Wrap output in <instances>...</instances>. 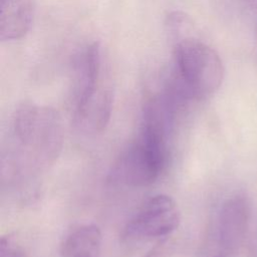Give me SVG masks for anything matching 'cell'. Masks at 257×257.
<instances>
[{
    "label": "cell",
    "mask_w": 257,
    "mask_h": 257,
    "mask_svg": "<svg viewBox=\"0 0 257 257\" xmlns=\"http://www.w3.org/2000/svg\"><path fill=\"white\" fill-rule=\"evenodd\" d=\"M250 216V207L244 195H234L222 204L218 216V239L225 257L234 253L243 243Z\"/></svg>",
    "instance_id": "5"
},
{
    "label": "cell",
    "mask_w": 257,
    "mask_h": 257,
    "mask_svg": "<svg viewBox=\"0 0 257 257\" xmlns=\"http://www.w3.org/2000/svg\"><path fill=\"white\" fill-rule=\"evenodd\" d=\"M175 69L170 79L186 100H201L221 86L224 66L219 54L209 45L189 35L174 41Z\"/></svg>",
    "instance_id": "2"
},
{
    "label": "cell",
    "mask_w": 257,
    "mask_h": 257,
    "mask_svg": "<svg viewBox=\"0 0 257 257\" xmlns=\"http://www.w3.org/2000/svg\"><path fill=\"white\" fill-rule=\"evenodd\" d=\"M33 14V0H0V39L9 41L25 36Z\"/></svg>",
    "instance_id": "7"
},
{
    "label": "cell",
    "mask_w": 257,
    "mask_h": 257,
    "mask_svg": "<svg viewBox=\"0 0 257 257\" xmlns=\"http://www.w3.org/2000/svg\"><path fill=\"white\" fill-rule=\"evenodd\" d=\"M167 158V139L142 130L113 163L108 174L110 182L139 188L153 184L162 173Z\"/></svg>",
    "instance_id": "3"
},
{
    "label": "cell",
    "mask_w": 257,
    "mask_h": 257,
    "mask_svg": "<svg viewBox=\"0 0 257 257\" xmlns=\"http://www.w3.org/2000/svg\"><path fill=\"white\" fill-rule=\"evenodd\" d=\"M166 253H167V244L165 241H160L144 257H166Z\"/></svg>",
    "instance_id": "10"
},
{
    "label": "cell",
    "mask_w": 257,
    "mask_h": 257,
    "mask_svg": "<svg viewBox=\"0 0 257 257\" xmlns=\"http://www.w3.org/2000/svg\"><path fill=\"white\" fill-rule=\"evenodd\" d=\"M62 143L61 120L54 109L22 104L12 117L2 151V182L15 187L30 185L54 163Z\"/></svg>",
    "instance_id": "1"
},
{
    "label": "cell",
    "mask_w": 257,
    "mask_h": 257,
    "mask_svg": "<svg viewBox=\"0 0 257 257\" xmlns=\"http://www.w3.org/2000/svg\"><path fill=\"white\" fill-rule=\"evenodd\" d=\"M181 222L180 210L173 198L156 195L150 198L130 219L123 229L128 240H143L167 237Z\"/></svg>",
    "instance_id": "4"
},
{
    "label": "cell",
    "mask_w": 257,
    "mask_h": 257,
    "mask_svg": "<svg viewBox=\"0 0 257 257\" xmlns=\"http://www.w3.org/2000/svg\"><path fill=\"white\" fill-rule=\"evenodd\" d=\"M218 257H223V256H218Z\"/></svg>",
    "instance_id": "11"
},
{
    "label": "cell",
    "mask_w": 257,
    "mask_h": 257,
    "mask_svg": "<svg viewBox=\"0 0 257 257\" xmlns=\"http://www.w3.org/2000/svg\"><path fill=\"white\" fill-rule=\"evenodd\" d=\"M111 108L112 91L104 80L92 92L74 101V124L85 133H99L106 126Z\"/></svg>",
    "instance_id": "6"
},
{
    "label": "cell",
    "mask_w": 257,
    "mask_h": 257,
    "mask_svg": "<svg viewBox=\"0 0 257 257\" xmlns=\"http://www.w3.org/2000/svg\"><path fill=\"white\" fill-rule=\"evenodd\" d=\"M62 257H103L102 235L94 224L75 228L61 244Z\"/></svg>",
    "instance_id": "8"
},
{
    "label": "cell",
    "mask_w": 257,
    "mask_h": 257,
    "mask_svg": "<svg viewBox=\"0 0 257 257\" xmlns=\"http://www.w3.org/2000/svg\"><path fill=\"white\" fill-rule=\"evenodd\" d=\"M0 257H27L22 247L10 236L0 241Z\"/></svg>",
    "instance_id": "9"
}]
</instances>
